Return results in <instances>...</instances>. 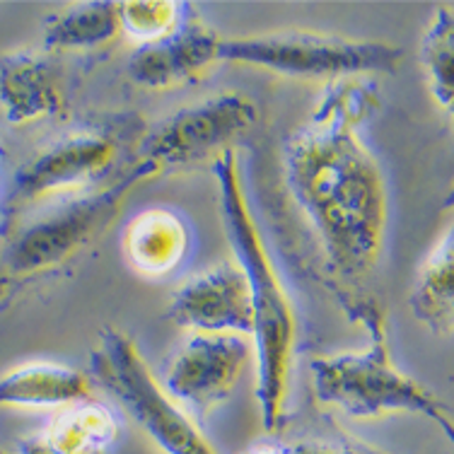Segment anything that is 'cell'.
I'll use <instances>...</instances> for the list:
<instances>
[{"label":"cell","instance_id":"52a82bcc","mask_svg":"<svg viewBox=\"0 0 454 454\" xmlns=\"http://www.w3.org/2000/svg\"><path fill=\"white\" fill-rule=\"evenodd\" d=\"M259 121V106L239 92H220L176 109L143 133L136 160L155 172L215 160Z\"/></svg>","mask_w":454,"mask_h":454},{"label":"cell","instance_id":"ffe728a7","mask_svg":"<svg viewBox=\"0 0 454 454\" xmlns=\"http://www.w3.org/2000/svg\"><path fill=\"white\" fill-rule=\"evenodd\" d=\"M280 450L283 454H387L377 447L360 442V440H322V437L297 440Z\"/></svg>","mask_w":454,"mask_h":454},{"label":"cell","instance_id":"9c48e42d","mask_svg":"<svg viewBox=\"0 0 454 454\" xmlns=\"http://www.w3.org/2000/svg\"><path fill=\"white\" fill-rule=\"evenodd\" d=\"M252 350L247 336L192 333L169 363L162 387L179 406L206 413L232 394Z\"/></svg>","mask_w":454,"mask_h":454},{"label":"cell","instance_id":"6da1fadb","mask_svg":"<svg viewBox=\"0 0 454 454\" xmlns=\"http://www.w3.org/2000/svg\"><path fill=\"white\" fill-rule=\"evenodd\" d=\"M377 112L375 82L333 80L283 150L290 196L315 230L329 269L343 280L365 278L385 247V175L360 136Z\"/></svg>","mask_w":454,"mask_h":454},{"label":"cell","instance_id":"603a6c76","mask_svg":"<svg viewBox=\"0 0 454 454\" xmlns=\"http://www.w3.org/2000/svg\"><path fill=\"white\" fill-rule=\"evenodd\" d=\"M0 454H5V452H0Z\"/></svg>","mask_w":454,"mask_h":454},{"label":"cell","instance_id":"7c38bea8","mask_svg":"<svg viewBox=\"0 0 454 454\" xmlns=\"http://www.w3.org/2000/svg\"><path fill=\"white\" fill-rule=\"evenodd\" d=\"M63 105L59 75L44 56L12 51L0 56V112L12 126L49 119Z\"/></svg>","mask_w":454,"mask_h":454},{"label":"cell","instance_id":"d6986e66","mask_svg":"<svg viewBox=\"0 0 454 454\" xmlns=\"http://www.w3.org/2000/svg\"><path fill=\"white\" fill-rule=\"evenodd\" d=\"M182 3L175 0H129L119 3V25L140 44L169 35L182 20Z\"/></svg>","mask_w":454,"mask_h":454},{"label":"cell","instance_id":"ba28073f","mask_svg":"<svg viewBox=\"0 0 454 454\" xmlns=\"http://www.w3.org/2000/svg\"><path fill=\"white\" fill-rule=\"evenodd\" d=\"M119 155L121 143L109 129H85L53 140L15 172L8 193V213L105 179Z\"/></svg>","mask_w":454,"mask_h":454},{"label":"cell","instance_id":"7402d4cb","mask_svg":"<svg viewBox=\"0 0 454 454\" xmlns=\"http://www.w3.org/2000/svg\"><path fill=\"white\" fill-rule=\"evenodd\" d=\"M247 454H283V450L280 447H254L252 452Z\"/></svg>","mask_w":454,"mask_h":454},{"label":"cell","instance_id":"8fae6325","mask_svg":"<svg viewBox=\"0 0 454 454\" xmlns=\"http://www.w3.org/2000/svg\"><path fill=\"white\" fill-rule=\"evenodd\" d=\"M223 36L199 18H182L169 35L140 44L129 59V78L145 90H167L201 78L218 63Z\"/></svg>","mask_w":454,"mask_h":454},{"label":"cell","instance_id":"44dd1931","mask_svg":"<svg viewBox=\"0 0 454 454\" xmlns=\"http://www.w3.org/2000/svg\"><path fill=\"white\" fill-rule=\"evenodd\" d=\"M12 290H15V278L10 273H0V305L12 295Z\"/></svg>","mask_w":454,"mask_h":454},{"label":"cell","instance_id":"4fadbf2b","mask_svg":"<svg viewBox=\"0 0 454 454\" xmlns=\"http://www.w3.org/2000/svg\"><path fill=\"white\" fill-rule=\"evenodd\" d=\"M116 435L112 411L88 399L66 406L44 433L25 437L20 454H109Z\"/></svg>","mask_w":454,"mask_h":454},{"label":"cell","instance_id":"277c9868","mask_svg":"<svg viewBox=\"0 0 454 454\" xmlns=\"http://www.w3.org/2000/svg\"><path fill=\"white\" fill-rule=\"evenodd\" d=\"M220 61L271 70L286 78H367L392 75L403 51L385 42L350 39L309 29H280L266 35L223 39Z\"/></svg>","mask_w":454,"mask_h":454},{"label":"cell","instance_id":"5bb4252c","mask_svg":"<svg viewBox=\"0 0 454 454\" xmlns=\"http://www.w3.org/2000/svg\"><path fill=\"white\" fill-rule=\"evenodd\" d=\"M88 375L61 363H27L0 377V406L10 409H61L88 402Z\"/></svg>","mask_w":454,"mask_h":454},{"label":"cell","instance_id":"3957f363","mask_svg":"<svg viewBox=\"0 0 454 454\" xmlns=\"http://www.w3.org/2000/svg\"><path fill=\"white\" fill-rule=\"evenodd\" d=\"M353 312L365 324L370 343L360 353L322 356L309 363L317 399L358 420L385 419L392 413L426 416L452 440L450 406L392 363L385 319L382 312H377L375 302L358 300Z\"/></svg>","mask_w":454,"mask_h":454},{"label":"cell","instance_id":"9a60e30c","mask_svg":"<svg viewBox=\"0 0 454 454\" xmlns=\"http://www.w3.org/2000/svg\"><path fill=\"white\" fill-rule=\"evenodd\" d=\"M411 315L435 336L454 326V232L447 227L416 271L409 295Z\"/></svg>","mask_w":454,"mask_h":454},{"label":"cell","instance_id":"8992f818","mask_svg":"<svg viewBox=\"0 0 454 454\" xmlns=\"http://www.w3.org/2000/svg\"><path fill=\"white\" fill-rule=\"evenodd\" d=\"M90 370L165 454H218L192 416L165 392L129 333L105 326L90 356Z\"/></svg>","mask_w":454,"mask_h":454},{"label":"cell","instance_id":"5b68a950","mask_svg":"<svg viewBox=\"0 0 454 454\" xmlns=\"http://www.w3.org/2000/svg\"><path fill=\"white\" fill-rule=\"evenodd\" d=\"M153 176H158L153 167L133 160L109 184L99 186L92 193L70 199L68 203L18 230L5 247V256H3L8 269L5 273H10L12 278L35 276V273L59 269L70 259H75L105 230H109L114 220L119 218L129 196Z\"/></svg>","mask_w":454,"mask_h":454},{"label":"cell","instance_id":"30bf717a","mask_svg":"<svg viewBox=\"0 0 454 454\" xmlns=\"http://www.w3.org/2000/svg\"><path fill=\"white\" fill-rule=\"evenodd\" d=\"M167 317L193 333H237L252 339V293L245 273L237 262L196 273L176 288Z\"/></svg>","mask_w":454,"mask_h":454},{"label":"cell","instance_id":"7a4b0ae2","mask_svg":"<svg viewBox=\"0 0 454 454\" xmlns=\"http://www.w3.org/2000/svg\"><path fill=\"white\" fill-rule=\"evenodd\" d=\"M210 169L218 184L220 218L225 235L235 249V262L245 273L252 293L256 399L262 406L263 428L273 435L286 423L290 370L297 343V317L247 201L235 150H225L223 155L210 160Z\"/></svg>","mask_w":454,"mask_h":454},{"label":"cell","instance_id":"ac0fdd59","mask_svg":"<svg viewBox=\"0 0 454 454\" xmlns=\"http://www.w3.org/2000/svg\"><path fill=\"white\" fill-rule=\"evenodd\" d=\"M420 63L426 70L430 95L445 112H452L454 102V18L452 5L445 3L426 27L420 42Z\"/></svg>","mask_w":454,"mask_h":454},{"label":"cell","instance_id":"e0dca14e","mask_svg":"<svg viewBox=\"0 0 454 454\" xmlns=\"http://www.w3.org/2000/svg\"><path fill=\"white\" fill-rule=\"evenodd\" d=\"M121 32L119 3L88 0L73 3L56 12L44 25L46 51H92L112 44Z\"/></svg>","mask_w":454,"mask_h":454},{"label":"cell","instance_id":"2e32d148","mask_svg":"<svg viewBox=\"0 0 454 454\" xmlns=\"http://www.w3.org/2000/svg\"><path fill=\"white\" fill-rule=\"evenodd\" d=\"M189 235L182 218L167 208L143 210L129 223L123 249L136 271L165 276L186 256Z\"/></svg>","mask_w":454,"mask_h":454}]
</instances>
